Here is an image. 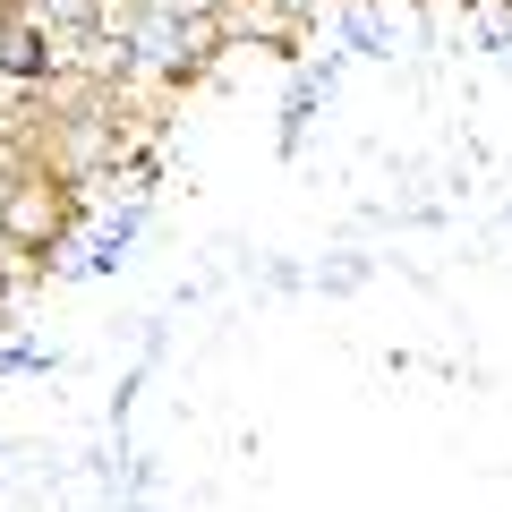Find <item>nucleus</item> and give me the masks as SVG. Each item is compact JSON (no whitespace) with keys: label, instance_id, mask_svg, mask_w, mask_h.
<instances>
[{"label":"nucleus","instance_id":"1","mask_svg":"<svg viewBox=\"0 0 512 512\" xmlns=\"http://www.w3.org/2000/svg\"><path fill=\"white\" fill-rule=\"evenodd\" d=\"M0 60H9V69H35L43 52H35V35H9V43H0Z\"/></svg>","mask_w":512,"mask_h":512}]
</instances>
